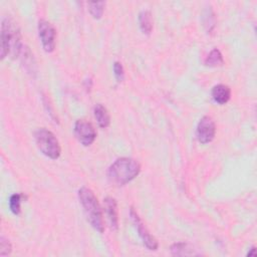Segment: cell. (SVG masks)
Wrapping results in <instances>:
<instances>
[{
  "label": "cell",
  "instance_id": "6da1fadb",
  "mask_svg": "<svg viewBox=\"0 0 257 257\" xmlns=\"http://www.w3.org/2000/svg\"><path fill=\"white\" fill-rule=\"evenodd\" d=\"M23 49L21 33L16 23L9 17L1 22V58H16Z\"/></svg>",
  "mask_w": 257,
  "mask_h": 257
},
{
  "label": "cell",
  "instance_id": "7a4b0ae2",
  "mask_svg": "<svg viewBox=\"0 0 257 257\" xmlns=\"http://www.w3.org/2000/svg\"><path fill=\"white\" fill-rule=\"evenodd\" d=\"M79 199L92 228L100 233H103L105 231L104 215L102 207L95 193L86 187H83L79 190Z\"/></svg>",
  "mask_w": 257,
  "mask_h": 257
},
{
  "label": "cell",
  "instance_id": "3957f363",
  "mask_svg": "<svg viewBox=\"0 0 257 257\" xmlns=\"http://www.w3.org/2000/svg\"><path fill=\"white\" fill-rule=\"evenodd\" d=\"M141 172L140 163L132 158H120L115 160L108 171L109 179L115 185H125L134 180Z\"/></svg>",
  "mask_w": 257,
  "mask_h": 257
},
{
  "label": "cell",
  "instance_id": "277c9868",
  "mask_svg": "<svg viewBox=\"0 0 257 257\" xmlns=\"http://www.w3.org/2000/svg\"><path fill=\"white\" fill-rule=\"evenodd\" d=\"M35 142L38 149L42 152L43 155L53 160L59 158L61 153V148L57 137L49 130L38 129L35 134Z\"/></svg>",
  "mask_w": 257,
  "mask_h": 257
},
{
  "label": "cell",
  "instance_id": "5b68a950",
  "mask_svg": "<svg viewBox=\"0 0 257 257\" xmlns=\"http://www.w3.org/2000/svg\"><path fill=\"white\" fill-rule=\"evenodd\" d=\"M38 34L42 48L46 53H53L56 49L57 30L52 23L45 19L38 22Z\"/></svg>",
  "mask_w": 257,
  "mask_h": 257
},
{
  "label": "cell",
  "instance_id": "8992f818",
  "mask_svg": "<svg viewBox=\"0 0 257 257\" xmlns=\"http://www.w3.org/2000/svg\"><path fill=\"white\" fill-rule=\"evenodd\" d=\"M75 135L79 142L85 147L90 146L97 138V132L91 123L86 120H79L75 124Z\"/></svg>",
  "mask_w": 257,
  "mask_h": 257
},
{
  "label": "cell",
  "instance_id": "52a82bcc",
  "mask_svg": "<svg viewBox=\"0 0 257 257\" xmlns=\"http://www.w3.org/2000/svg\"><path fill=\"white\" fill-rule=\"evenodd\" d=\"M130 216H131L132 221H133V223L135 224V226L138 230L139 236L141 237V239L143 240L146 247L150 250H154V251L157 250L158 247H159V243H158L157 239L151 234L150 231L144 225L143 221L141 220V218H140V216L138 215V213L136 212V210L134 208H131Z\"/></svg>",
  "mask_w": 257,
  "mask_h": 257
},
{
  "label": "cell",
  "instance_id": "ba28073f",
  "mask_svg": "<svg viewBox=\"0 0 257 257\" xmlns=\"http://www.w3.org/2000/svg\"><path fill=\"white\" fill-rule=\"evenodd\" d=\"M216 134L214 121L210 116H203L197 126V139L201 144H208L213 141Z\"/></svg>",
  "mask_w": 257,
  "mask_h": 257
},
{
  "label": "cell",
  "instance_id": "9c48e42d",
  "mask_svg": "<svg viewBox=\"0 0 257 257\" xmlns=\"http://www.w3.org/2000/svg\"><path fill=\"white\" fill-rule=\"evenodd\" d=\"M105 209L107 212L108 219L113 230H118L119 228V214H118V205L115 199L112 197H107L105 199Z\"/></svg>",
  "mask_w": 257,
  "mask_h": 257
},
{
  "label": "cell",
  "instance_id": "30bf717a",
  "mask_svg": "<svg viewBox=\"0 0 257 257\" xmlns=\"http://www.w3.org/2000/svg\"><path fill=\"white\" fill-rule=\"evenodd\" d=\"M212 97L217 104L224 105L230 100L231 90L228 86L217 85L212 88Z\"/></svg>",
  "mask_w": 257,
  "mask_h": 257
},
{
  "label": "cell",
  "instance_id": "8fae6325",
  "mask_svg": "<svg viewBox=\"0 0 257 257\" xmlns=\"http://www.w3.org/2000/svg\"><path fill=\"white\" fill-rule=\"evenodd\" d=\"M93 114H95V118L99 124V126L103 129H106L111 124V116L108 110L101 104L95 106L93 109Z\"/></svg>",
  "mask_w": 257,
  "mask_h": 257
},
{
  "label": "cell",
  "instance_id": "7c38bea8",
  "mask_svg": "<svg viewBox=\"0 0 257 257\" xmlns=\"http://www.w3.org/2000/svg\"><path fill=\"white\" fill-rule=\"evenodd\" d=\"M139 23L143 33L150 34L152 32L153 20H152V14L149 10H143L139 14Z\"/></svg>",
  "mask_w": 257,
  "mask_h": 257
},
{
  "label": "cell",
  "instance_id": "4fadbf2b",
  "mask_svg": "<svg viewBox=\"0 0 257 257\" xmlns=\"http://www.w3.org/2000/svg\"><path fill=\"white\" fill-rule=\"evenodd\" d=\"M171 252L173 255L176 256H187V255H197L198 253L195 252V249L193 247L185 242H178L174 243L171 246Z\"/></svg>",
  "mask_w": 257,
  "mask_h": 257
},
{
  "label": "cell",
  "instance_id": "5bb4252c",
  "mask_svg": "<svg viewBox=\"0 0 257 257\" xmlns=\"http://www.w3.org/2000/svg\"><path fill=\"white\" fill-rule=\"evenodd\" d=\"M223 63H224L223 56L220 53V51L217 49H214L210 52V54L208 55V57L205 59V64L210 67L221 66V65H223Z\"/></svg>",
  "mask_w": 257,
  "mask_h": 257
},
{
  "label": "cell",
  "instance_id": "9a60e30c",
  "mask_svg": "<svg viewBox=\"0 0 257 257\" xmlns=\"http://www.w3.org/2000/svg\"><path fill=\"white\" fill-rule=\"evenodd\" d=\"M88 6V10L90 15L96 18V19H100L105 11V6L106 3L104 1H100V2H88L87 3Z\"/></svg>",
  "mask_w": 257,
  "mask_h": 257
},
{
  "label": "cell",
  "instance_id": "2e32d148",
  "mask_svg": "<svg viewBox=\"0 0 257 257\" xmlns=\"http://www.w3.org/2000/svg\"><path fill=\"white\" fill-rule=\"evenodd\" d=\"M23 57H22V61L23 63L26 64V67L28 71L29 72H33V65H34V62H33V56L30 52V50L28 48V46H23Z\"/></svg>",
  "mask_w": 257,
  "mask_h": 257
},
{
  "label": "cell",
  "instance_id": "e0dca14e",
  "mask_svg": "<svg viewBox=\"0 0 257 257\" xmlns=\"http://www.w3.org/2000/svg\"><path fill=\"white\" fill-rule=\"evenodd\" d=\"M22 197L23 196L21 194H13L9 199V208L14 215H18L20 213V204Z\"/></svg>",
  "mask_w": 257,
  "mask_h": 257
},
{
  "label": "cell",
  "instance_id": "ac0fdd59",
  "mask_svg": "<svg viewBox=\"0 0 257 257\" xmlns=\"http://www.w3.org/2000/svg\"><path fill=\"white\" fill-rule=\"evenodd\" d=\"M114 75L115 80L118 81L119 83L124 81V79H125V71H124V67H123L121 62L115 61L114 63Z\"/></svg>",
  "mask_w": 257,
  "mask_h": 257
},
{
  "label": "cell",
  "instance_id": "d6986e66",
  "mask_svg": "<svg viewBox=\"0 0 257 257\" xmlns=\"http://www.w3.org/2000/svg\"><path fill=\"white\" fill-rule=\"evenodd\" d=\"M11 243L9 242L8 239L4 238L3 236L0 238V255L5 256L11 253Z\"/></svg>",
  "mask_w": 257,
  "mask_h": 257
},
{
  "label": "cell",
  "instance_id": "ffe728a7",
  "mask_svg": "<svg viewBox=\"0 0 257 257\" xmlns=\"http://www.w3.org/2000/svg\"><path fill=\"white\" fill-rule=\"evenodd\" d=\"M247 256H253V257H255V256H256V248H255V247H252V248L250 249V251L247 253Z\"/></svg>",
  "mask_w": 257,
  "mask_h": 257
}]
</instances>
